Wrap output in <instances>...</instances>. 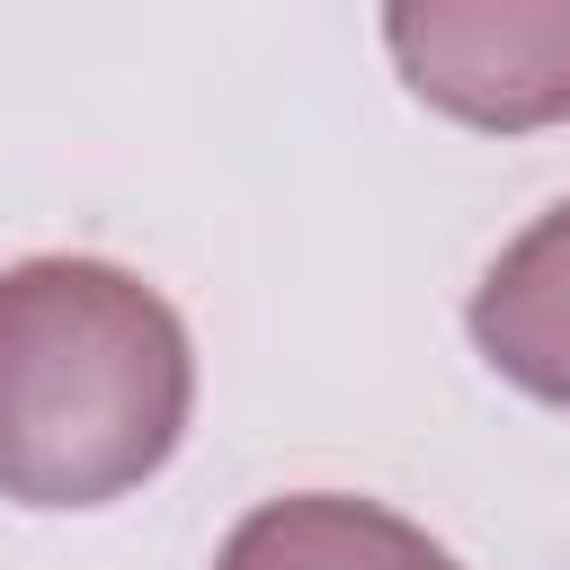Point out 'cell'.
Wrapping results in <instances>:
<instances>
[{
    "label": "cell",
    "mask_w": 570,
    "mask_h": 570,
    "mask_svg": "<svg viewBox=\"0 0 570 570\" xmlns=\"http://www.w3.org/2000/svg\"><path fill=\"white\" fill-rule=\"evenodd\" d=\"M463 321L499 383H517L543 410H570V196L481 267Z\"/></svg>",
    "instance_id": "obj_3"
},
{
    "label": "cell",
    "mask_w": 570,
    "mask_h": 570,
    "mask_svg": "<svg viewBox=\"0 0 570 570\" xmlns=\"http://www.w3.org/2000/svg\"><path fill=\"white\" fill-rule=\"evenodd\" d=\"M214 570H463V561L383 499L294 490V499H258L223 534Z\"/></svg>",
    "instance_id": "obj_4"
},
{
    "label": "cell",
    "mask_w": 570,
    "mask_h": 570,
    "mask_svg": "<svg viewBox=\"0 0 570 570\" xmlns=\"http://www.w3.org/2000/svg\"><path fill=\"white\" fill-rule=\"evenodd\" d=\"M196 410V347L116 258L0 267V499L107 508L142 490Z\"/></svg>",
    "instance_id": "obj_1"
},
{
    "label": "cell",
    "mask_w": 570,
    "mask_h": 570,
    "mask_svg": "<svg viewBox=\"0 0 570 570\" xmlns=\"http://www.w3.org/2000/svg\"><path fill=\"white\" fill-rule=\"evenodd\" d=\"M392 71L472 134L570 125V0H383Z\"/></svg>",
    "instance_id": "obj_2"
}]
</instances>
